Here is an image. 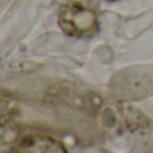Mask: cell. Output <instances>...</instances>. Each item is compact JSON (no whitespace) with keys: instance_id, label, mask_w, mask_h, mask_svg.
<instances>
[{"instance_id":"cell-3","label":"cell","mask_w":153,"mask_h":153,"mask_svg":"<svg viewBox=\"0 0 153 153\" xmlns=\"http://www.w3.org/2000/svg\"><path fill=\"white\" fill-rule=\"evenodd\" d=\"M110 1H117V0H110Z\"/></svg>"},{"instance_id":"cell-2","label":"cell","mask_w":153,"mask_h":153,"mask_svg":"<svg viewBox=\"0 0 153 153\" xmlns=\"http://www.w3.org/2000/svg\"><path fill=\"white\" fill-rule=\"evenodd\" d=\"M11 153H68L64 144L50 136H27L19 141Z\"/></svg>"},{"instance_id":"cell-1","label":"cell","mask_w":153,"mask_h":153,"mask_svg":"<svg viewBox=\"0 0 153 153\" xmlns=\"http://www.w3.org/2000/svg\"><path fill=\"white\" fill-rule=\"evenodd\" d=\"M58 25L65 34L72 37H91L99 29L96 14L81 4L62 7L58 15Z\"/></svg>"}]
</instances>
